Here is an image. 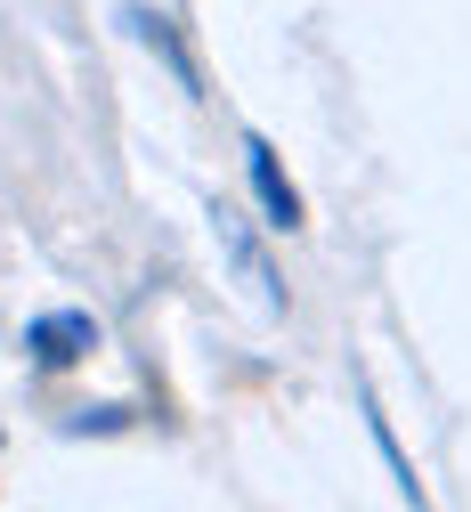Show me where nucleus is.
Wrapping results in <instances>:
<instances>
[{
    "label": "nucleus",
    "mask_w": 471,
    "mask_h": 512,
    "mask_svg": "<svg viewBox=\"0 0 471 512\" xmlns=\"http://www.w3.org/2000/svg\"><path fill=\"white\" fill-rule=\"evenodd\" d=\"M98 342H106V334H98V317H90V309H41L33 326H25V350H33V366H41V374L82 366Z\"/></svg>",
    "instance_id": "nucleus-1"
},
{
    "label": "nucleus",
    "mask_w": 471,
    "mask_h": 512,
    "mask_svg": "<svg viewBox=\"0 0 471 512\" xmlns=\"http://www.w3.org/2000/svg\"><path fill=\"white\" fill-rule=\"evenodd\" d=\"M114 439V431H130V407H74V415H65V439Z\"/></svg>",
    "instance_id": "nucleus-6"
},
{
    "label": "nucleus",
    "mask_w": 471,
    "mask_h": 512,
    "mask_svg": "<svg viewBox=\"0 0 471 512\" xmlns=\"http://www.w3.org/2000/svg\"><path fill=\"white\" fill-rule=\"evenodd\" d=\"M212 228H220V252L236 261V277L268 301V309H285V285H277V269H268V252H260V236L244 228V212L236 204H212Z\"/></svg>",
    "instance_id": "nucleus-3"
},
{
    "label": "nucleus",
    "mask_w": 471,
    "mask_h": 512,
    "mask_svg": "<svg viewBox=\"0 0 471 512\" xmlns=\"http://www.w3.org/2000/svg\"><path fill=\"white\" fill-rule=\"evenodd\" d=\"M358 399H366V431H374V447H382V464H390L398 496H407V504H423V480H415V464H407V456H398V439H390V415L374 407V391H358Z\"/></svg>",
    "instance_id": "nucleus-5"
},
{
    "label": "nucleus",
    "mask_w": 471,
    "mask_h": 512,
    "mask_svg": "<svg viewBox=\"0 0 471 512\" xmlns=\"http://www.w3.org/2000/svg\"><path fill=\"white\" fill-rule=\"evenodd\" d=\"M244 171H252V196H260V212H268V228H277V236H293V228H301V187L285 179V163H277V147H268L260 131H244Z\"/></svg>",
    "instance_id": "nucleus-2"
},
{
    "label": "nucleus",
    "mask_w": 471,
    "mask_h": 512,
    "mask_svg": "<svg viewBox=\"0 0 471 512\" xmlns=\"http://www.w3.org/2000/svg\"><path fill=\"white\" fill-rule=\"evenodd\" d=\"M122 25L139 33V41L163 57V66H171V74H179V90H195V57H187V41L171 33V17H163V9H122Z\"/></svg>",
    "instance_id": "nucleus-4"
}]
</instances>
